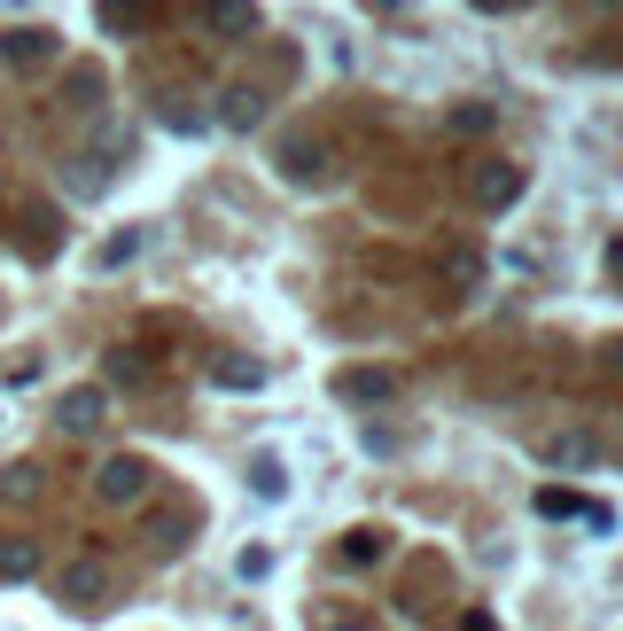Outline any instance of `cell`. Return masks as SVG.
<instances>
[{"label": "cell", "instance_id": "cell-1", "mask_svg": "<svg viewBox=\"0 0 623 631\" xmlns=\"http://www.w3.org/2000/svg\"><path fill=\"white\" fill-rule=\"evenodd\" d=\"M0 55H9V63H47L55 55V32L40 24V32H0Z\"/></svg>", "mask_w": 623, "mask_h": 631}, {"label": "cell", "instance_id": "cell-2", "mask_svg": "<svg viewBox=\"0 0 623 631\" xmlns=\"http://www.w3.org/2000/svg\"><path fill=\"white\" fill-rule=\"evenodd\" d=\"M141 484H148L141 461H110V468H102V491H110V499H141Z\"/></svg>", "mask_w": 623, "mask_h": 631}, {"label": "cell", "instance_id": "cell-3", "mask_svg": "<svg viewBox=\"0 0 623 631\" xmlns=\"http://www.w3.org/2000/svg\"><path fill=\"white\" fill-rule=\"evenodd\" d=\"M102 421V390H70L63 398V429H94Z\"/></svg>", "mask_w": 623, "mask_h": 631}, {"label": "cell", "instance_id": "cell-4", "mask_svg": "<svg viewBox=\"0 0 623 631\" xmlns=\"http://www.w3.org/2000/svg\"><path fill=\"white\" fill-rule=\"evenodd\" d=\"M63 593H70L78 608H94V593H102V569H94V562H78V569L63 577Z\"/></svg>", "mask_w": 623, "mask_h": 631}, {"label": "cell", "instance_id": "cell-5", "mask_svg": "<svg viewBox=\"0 0 623 631\" xmlns=\"http://www.w3.org/2000/svg\"><path fill=\"white\" fill-rule=\"evenodd\" d=\"M0 491H9V499H32V491H40V468H9V484H0Z\"/></svg>", "mask_w": 623, "mask_h": 631}, {"label": "cell", "instance_id": "cell-6", "mask_svg": "<svg viewBox=\"0 0 623 631\" xmlns=\"http://www.w3.org/2000/svg\"><path fill=\"white\" fill-rule=\"evenodd\" d=\"M32 569V546H0V577H24Z\"/></svg>", "mask_w": 623, "mask_h": 631}]
</instances>
